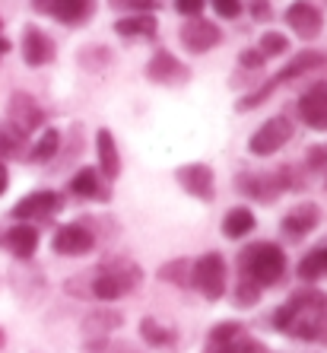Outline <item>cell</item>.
<instances>
[{"instance_id":"obj_12","label":"cell","mask_w":327,"mask_h":353,"mask_svg":"<svg viewBox=\"0 0 327 353\" xmlns=\"http://www.w3.org/2000/svg\"><path fill=\"white\" fill-rule=\"evenodd\" d=\"M299 115H302L305 128L311 131H327V80L315 83L299 96Z\"/></svg>"},{"instance_id":"obj_10","label":"cell","mask_w":327,"mask_h":353,"mask_svg":"<svg viewBox=\"0 0 327 353\" xmlns=\"http://www.w3.org/2000/svg\"><path fill=\"white\" fill-rule=\"evenodd\" d=\"M51 248L64 258H83L96 248V236L83 223H67V226H58V232L51 239Z\"/></svg>"},{"instance_id":"obj_4","label":"cell","mask_w":327,"mask_h":353,"mask_svg":"<svg viewBox=\"0 0 327 353\" xmlns=\"http://www.w3.org/2000/svg\"><path fill=\"white\" fill-rule=\"evenodd\" d=\"M293 134H295L293 118L273 115V118H267V121H264L261 128L251 134V140H248V150H251L254 157H273L277 150H283L289 140H293Z\"/></svg>"},{"instance_id":"obj_22","label":"cell","mask_w":327,"mask_h":353,"mask_svg":"<svg viewBox=\"0 0 327 353\" xmlns=\"http://www.w3.org/2000/svg\"><path fill=\"white\" fill-rule=\"evenodd\" d=\"M254 214L251 207H232L229 214L222 216V236L226 239H245L254 230Z\"/></svg>"},{"instance_id":"obj_3","label":"cell","mask_w":327,"mask_h":353,"mask_svg":"<svg viewBox=\"0 0 327 353\" xmlns=\"http://www.w3.org/2000/svg\"><path fill=\"white\" fill-rule=\"evenodd\" d=\"M191 283H194L210 303H220L222 296H226V258H222L220 252L200 255L191 264Z\"/></svg>"},{"instance_id":"obj_44","label":"cell","mask_w":327,"mask_h":353,"mask_svg":"<svg viewBox=\"0 0 327 353\" xmlns=\"http://www.w3.org/2000/svg\"><path fill=\"white\" fill-rule=\"evenodd\" d=\"M3 344H7V331L0 328V347H3Z\"/></svg>"},{"instance_id":"obj_23","label":"cell","mask_w":327,"mask_h":353,"mask_svg":"<svg viewBox=\"0 0 327 353\" xmlns=\"http://www.w3.org/2000/svg\"><path fill=\"white\" fill-rule=\"evenodd\" d=\"M61 150V131H54V128H45L41 131V137L32 143V150H29V163L41 165V163H51V159L58 157Z\"/></svg>"},{"instance_id":"obj_26","label":"cell","mask_w":327,"mask_h":353,"mask_svg":"<svg viewBox=\"0 0 327 353\" xmlns=\"http://www.w3.org/2000/svg\"><path fill=\"white\" fill-rule=\"evenodd\" d=\"M327 274L324 268V248H315V252H308V255L299 261V277L305 280V283H315V280H321Z\"/></svg>"},{"instance_id":"obj_43","label":"cell","mask_w":327,"mask_h":353,"mask_svg":"<svg viewBox=\"0 0 327 353\" xmlns=\"http://www.w3.org/2000/svg\"><path fill=\"white\" fill-rule=\"evenodd\" d=\"M3 51H10V41L7 39H0V54H3Z\"/></svg>"},{"instance_id":"obj_45","label":"cell","mask_w":327,"mask_h":353,"mask_svg":"<svg viewBox=\"0 0 327 353\" xmlns=\"http://www.w3.org/2000/svg\"><path fill=\"white\" fill-rule=\"evenodd\" d=\"M324 268H327V248H324Z\"/></svg>"},{"instance_id":"obj_21","label":"cell","mask_w":327,"mask_h":353,"mask_svg":"<svg viewBox=\"0 0 327 353\" xmlns=\"http://www.w3.org/2000/svg\"><path fill=\"white\" fill-rule=\"evenodd\" d=\"M70 191L76 197H96V201H108V188L102 185V175L98 169H80V172L70 179Z\"/></svg>"},{"instance_id":"obj_18","label":"cell","mask_w":327,"mask_h":353,"mask_svg":"<svg viewBox=\"0 0 327 353\" xmlns=\"http://www.w3.org/2000/svg\"><path fill=\"white\" fill-rule=\"evenodd\" d=\"M96 157H98V172L108 181H115L121 175V153H118V143L108 128L96 131Z\"/></svg>"},{"instance_id":"obj_42","label":"cell","mask_w":327,"mask_h":353,"mask_svg":"<svg viewBox=\"0 0 327 353\" xmlns=\"http://www.w3.org/2000/svg\"><path fill=\"white\" fill-rule=\"evenodd\" d=\"M7 185H10V172H7V165L0 163V194L7 191Z\"/></svg>"},{"instance_id":"obj_39","label":"cell","mask_w":327,"mask_h":353,"mask_svg":"<svg viewBox=\"0 0 327 353\" xmlns=\"http://www.w3.org/2000/svg\"><path fill=\"white\" fill-rule=\"evenodd\" d=\"M251 17L257 19V23H267V19H273V10H270L267 0H254V3H251Z\"/></svg>"},{"instance_id":"obj_38","label":"cell","mask_w":327,"mask_h":353,"mask_svg":"<svg viewBox=\"0 0 327 353\" xmlns=\"http://www.w3.org/2000/svg\"><path fill=\"white\" fill-rule=\"evenodd\" d=\"M204 7H207V0H175V10L188 19H197L204 13Z\"/></svg>"},{"instance_id":"obj_35","label":"cell","mask_w":327,"mask_h":353,"mask_svg":"<svg viewBox=\"0 0 327 353\" xmlns=\"http://www.w3.org/2000/svg\"><path fill=\"white\" fill-rule=\"evenodd\" d=\"M108 7L121 13H153L156 0H108Z\"/></svg>"},{"instance_id":"obj_37","label":"cell","mask_w":327,"mask_h":353,"mask_svg":"<svg viewBox=\"0 0 327 353\" xmlns=\"http://www.w3.org/2000/svg\"><path fill=\"white\" fill-rule=\"evenodd\" d=\"M264 54L257 48H242L238 51V67H242V70H261L264 67Z\"/></svg>"},{"instance_id":"obj_40","label":"cell","mask_w":327,"mask_h":353,"mask_svg":"<svg viewBox=\"0 0 327 353\" xmlns=\"http://www.w3.org/2000/svg\"><path fill=\"white\" fill-rule=\"evenodd\" d=\"M308 165L311 169H327V150L324 147L308 150Z\"/></svg>"},{"instance_id":"obj_25","label":"cell","mask_w":327,"mask_h":353,"mask_svg":"<svg viewBox=\"0 0 327 353\" xmlns=\"http://www.w3.org/2000/svg\"><path fill=\"white\" fill-rule=\"evenodd\" d=\"M140 337L147 341L149 347H169V344H175V331L172 328H162L156 319H143L140 321Z\"/></svg>"},{"instance_id":"obj_9","label":"cell","mask_w":327,"mask_h":353,"mask_svg":"<svg viewBox=\"0 0 327 353\" xmlns=\"http://www.w3.org/2000/svg\"><path fill=\"white\" fill-rule=\"evenodd\" d=\"M175 181H178L191 197H197V201H207V204H210L213 197H216V179H213V169L207 163L178 165V169H175Z\"/></svg>"},{"instance_id":"obj_28","label":"cell","mask_w":327,"mask_h":353,"mask_svg":"<svg viewBox=\"0 0 327 353\" xmlns=\"http://www.w3.org/2000/svg\"><path fill=\"white\" fill-rule=\"evenodd\" d=\"M273 92H277V80H267V83H261V86H257L254 92H248V96L238 99L235 108H238V112H251V108L264 105V102H267V99L273 96Z\"/></svg>"},{"instance_id":"obj_6","label":"cell","mask_w":327,"mask_h":353,"mask_svg":"<svg viewBox=\"0 0 327 353\" xmlns=\"http://www.w3.org/2000/svg\"><path fill=\"white\" fill-rule=\"evenodd\" d=\"M7 121L17 124L23 134L41 131V128H45V108L39 105V99H35L32 92L17 90L7 102Z\"/></svg>"},{"instance_id":"obj_41","label":"cell","mask_w":327,"mask_h":353,"mask_svg":"<svg viewBox=\"0 0 327 353\" xmlns=\"http://www.w3.org/2000/svg\"><path fill=\"white\" fill-rule=\"evenodd\" d=\"M315 341H324L327 344V305L321 309V315H318V337Z\"/></svg>"},{"instance_id":"obj_16","label":"cell","mask_w":327,"mask_h":353,"mask_svg":"<svg viewBox=\"0 0 327 353\" xmlns=\"http://www.w3.org/2000/svg\"><path fill=\"white\" fill-rule=\"evenodd\" d=\"M321 67H327V54H324V51L305 48V51H299V54H295L286 67H279L273 80H277V86H283V83H293V80H299V77L315 74V70H321Z\"/></svg>"},{"instance_id":"obj_27","label":"cell","mask_w":327,"mask_h":353,"mask_svg":"<svg viewBox=\"0 0 327 353\" xmlns=\"http://www.w3.org/2000/svg\"><path fill=\"white\" fill-rule=\"evenodd\" d=\"M191 264L188 258H175V261L162 264L159 268V280H172V283H178V287H188L191 283Z\"/></svg>"},{"instance_id":"obj_36","label":"cell","mask_w":327,"mask_h":353,"mask_svg":"<svg viewBox=\"0 0 327 353\" xmlns=\"http://www.w3.org/2000/svg\"><path fill=\"white\" fill-rule=\"evenodd\" d=\"M210 7L216 10V17H222V19L242 17V0H210Z\"/></svg>"},{"instance_id":"obj_5","label":"cell","mask_w":327,"mask_h":353,"mask_svg":"<svg viewBox=\"0 0 327 353\" xmlns=\"http://www.w3.org/2000/svg\"><path fill=\"white\" fill-rule=\"evenodd\" d=\"M235 188H238V194L251 197L257 204H273L286 191V185H283V175L277 169V172H238Z\"/></svg>"},{"instance_id":"obj_29","label":"cell","mask_w":327,"mask_h":353,"mask_svg":"<svg viewBox=\"0 0 327 353\" xmlns=\"http://www.w3.org/2000/svg\"><path fill=\"white\" fill-rule=\"evenodd\" d=\"M286 48H289V39L283 32H264L261 41H257V51L264 58H279V54H286Z\"/></svg>"},{"instance_id":"obj_34","label":"cell","mask_w":327,"mask_h":353,"mask_svg":"<svg viewBox=\"0 0 327 353\" xmlns=\"http://www.w3.org/2000/svg\"><path fill=\"white\" fill-rule=\"evenodd\" d=\"M257 299H261V287L257 283H251V280H238V287H235V299L232 303L238 305V309H248V305H257Z\"/></svg>"},{"instance_id":"obj_14","label":"cell","mask_w":327,"mask_h":353,"mask_svg":"<svg viewBox=\"0 0 327 353\" xmlns=\"http://www.w3.org/2000/svg\"><path fill=\"white\" fill-rule=\"evenodd\" d=\"M32 7L45 17H54L64 26H80L89 19L92 0H32Z\"/></svg>"},{"instance_id":"obj_7","label":"cell","mask_w":327,"mask_h":353,"mask_svg":"<svg viewBox=\"0 0 327 353\" xmlns=\"http://www.w3.org/2000/svg\"><path fill=\"white\" fill-rule=\"evenodd\" d=\"M178 41L181 48L191 51V54H207V51H213L222 41V29L216 23H210V19L197 17V19H188L178 29Z\"/></svg>"},{"instance_id":"obj_15","label":"cell","mask_w":327,"mask_h":353,"mask_svg":"<svg viewBox=\"0 0 327 353\" xmlns=\"http://www.w3.org/2000/svg\"><path fill=\"white\" fill-rule=\"evenodd\" d=\"M61 210V197L54 191H32L13 207V220H48Z\"/></svg>"},{"instance_id":"obj_24","label":"cell","mask_w":327,"mask_h":353,"mask_svg":"<svg viewBox=\"0 0 327 353\" xmlns=\"http://www.w3.org/2000/svg\"><path fill=\"white\" fill-rule=\"evenodd\" d=\"M25 137H29V134H23L17 124L3 121L0 124V157H19L25 147Z\"/></svg>"},{"instance_id":"obj_2","label":"cell","mask_w":327,"mask_h":353,"mask_svg":"<svg viewBox=\"0 0 327 353\" xmlns=\"http://www.w3.org/2000/svg\"><path fill=\"white\" fill-rule=\"evenodd\" d=\"M137 283H140L137 264L115 258V261H105L98 268V274L92 277L89 293L96 296V299H102V303H112V299H121L124 293H131Z\"/></svg>"},{"instance_id":"obj_20","label":"cell","mask_w":327,"mask_h":353,"mask_svg":"<svg viewBox=\"0 0 327 353\" xmlns=\"http://www.w3.org/2000/svg\"><path fill=\"white\" fill-rule=\"evenodd\" d=\"M115 35L121 39H153L159 32V23H156L153 13H131V17L115 19Z\"/></svg>"},{"instance_id":"obj_32","label":"cell","mask_w":327,"mask_h":353,"mask_svg":"<svg viewBox=\"0 0 327 353\" xmlns=\"http://www.w3.org/2000/svg\"><path fill=\"white\" fill-rule=\"evenodd\" d=\"M108 64H112V51L102 48V45L80 51V67H86V70H105Z\"/></svg>"},{"instance_id":"obj_11","label":"cell","mask_w":327,"mask_h":353,"mask_svg":"<svg viewBox=\"0 0 327 353\" xmlns=\"http://www.w3.org/2000/svg\"><path fill=\"white\" fill-rule=\"evenodd\" d=\"M19 51H23V61L29 67H45L58 58V45L45 29L39 26H25L23 29V41H19Z\"/></svg>"},{"instance_id":"obj_46","label":"cell","mask_w":327,"mask_h":353,"mask_svg":"<svg viewBox=\"0 0 327 353\" xmlns=\"http://www.w3.org/2000/svg\"><path fill=\"white\" fill-rule=\"evenodd\" d=\"M0 29H3V19H0Z\"/></svg>"},{"instance_id":"obj_33","label":"cell","mask_w":327,"mask_h":353,"mask_svg":"<svg viewBox=\"0 0 327 353\" xmlns=\"http://www.w3.org/2000/svg\"><path fill=\"white\" fill-rule=\"evenodd\" d=\"M210 353H267V350H264V344H261V341H254V337L242 334V337H235L232 344L210 347Z\"/></svg>"},{"instance_id":"obj_19","label":"cell","mask_w":327,"mask_h":353,"mask_svg":"<svg viewBox=\"0 0 327 353\" xmlns=\"http://www.w3.org/2000/svg\"><path fill=\"white\" fill-rule=\"evenodd\" d=\"M3 245H7L10 255L32 258L35 248H39V230H35L32 223H17V226H10V230H7V236H3Z\"/></svg>"},{"instance_id":"obj_8","label":"cell","mask_w":327,"mask_h":353,"mask_svg":"<svg viewBox=\"0 0 327 353\" xmlns=\"http://www.w3.org/2000/svg\"><path fill=\"white\" fill-rule=\"evenodd\" d=\"M143 77L149 83H159V86H181V83L191 80V70L175 58L172 51H156L143 67Z\"/></svg>"},{"instance_id":"obj_30","label":"cell","mask_w":327,"mask_h":353,"mask_svg":"<svg viewBox=\"0 0 327 353\" xmlns=\"http://www.w3.org/2000/svg\"><path fill=\"white\" fill-rule=\"evenodd\" d=\"M118 325H121V315L118 312H92L89 319H86V325H83V331L86 334H102V331H115Z\"/></svg>"},{"instance_id":"obj_17","label":"cell","mask_w":327,"mask_h":353,"mask_svg":"<svg viewBox=\"0 0 327 353\" xmlns=\"http://www.w3.org/2000/svg\"><path fill=\"white\" fill-rule=\"evenodd\" d=\"M318 223H321V207L311 204V201H299V204L283 216V232H286L289 239H305Z\"/></svg>"},{"instance_id":"obj_13","label":"cell","mask_w":327,"mask_h":353,"mask_svg":"<svg viewBox=\"0 0 327 353\" xmlns=\"http://www.w3.org/2000/svg\"><path fill=\"white\" fill-rule=\"evenodd\" d=\"M286 26L293 29L299 39L311 41L318 39L321 29H324V19H321V10L315 7V3H308V0H295V3H289L286 7Z\"/></svg>"},{"instance_id":"obj_1","label":"cell","mask_w":327,"mask_h":353,"mask_svg":"<svg viewBox=\"0 0 327 353\" xmlns=\"http://www.w3.org/2000/svg\"><path fill=\"white\" fill-rule=\"evenodd\" d=\"M238 271L242 277L257 283V287H277L286 277V252L273 242H254L238 255Z\"/></svg>"},{"instance_id":"obj_31","label":"cell","mask_w":327,"mask_h":353,"mask_svg":"<svg viewBox=\"0 0 327 353\" xmlns=\"http://www.w3.org/2000/svg\"><path fill=\"white\" fill-rule=\"evenodd\" d=\"M245 334V328L238 321H220L216 328L210 331V347H222V344H232L235 337Z\"/></svg>"}]
</instances>
